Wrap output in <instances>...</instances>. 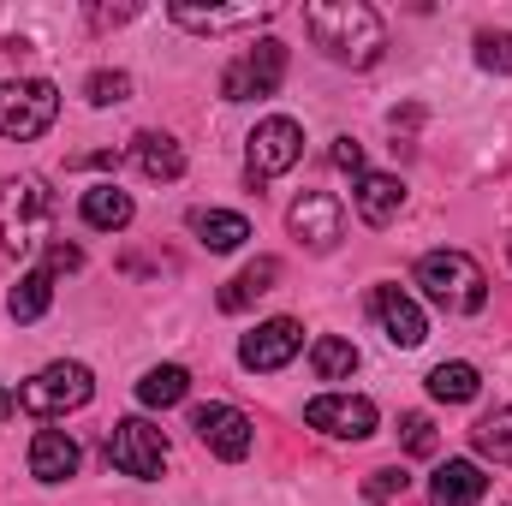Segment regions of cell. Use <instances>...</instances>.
I'll list each match as a JSON object with an SVG mask.
<instances>
[{
	"label": "cell",
	"instance_id": "6da1fadb",
	"mask_svg": "<svg viewBox=\"0 0 512 506\" xmlns=\"http://www.w3.org/2000/svg\"><path fill=\"white\" fill-rule=\"evenodd\" d=\"M304 30H310V42H316L328 60H340V66H352V72L376 66L382 48H387L382 12L364 6V0H310V6H304Z\"/></svg>",
	"mask_w": 512,
	"mask_h": 506
},
{
	"label": "cell",
	"instance_id": "7a4b0ae2",
	"mask_svg": "<svg viewBox=\"0 0 512 506\" xmlns=\"http://www.w3.org/2000/svg\"><path fill=\"white\" fill-rule=\"evenodd\" d=\"M54 215H60V197L42 173H18L6 191H0V245L12 256H30L48 233H54Z\"/></svg>",
	"mask_w": 512,
	"mask_h": 506
},
{
	"label": "cell",
	"instance_id": "3957f363",
	"mask_svg": "<svg viewBox=\"0 0 512 506\" xmlns=\"http://www.w3.org/2000/svg\"><path fill=\"white\" fill-rule=\"evenodd\" d=\"M417 286H423V298H429L435 310H447V316H477V310L489 304V274H483L477 256H465V251L417 256Z\"/></svg>",
	"mask_w": 512,
	"mask_h": 506
},
{
	"label": "cell",
	"instance_id": "277c9868",
	"mask_svg": "<svg viewBox=\"0 0 512 506\" xmlns=\"http://www.w3.org/2000/svg\"><path fill=\"white\" fill-rule=\"evenodd\" d=\"M90 393H96V376L84 370V364H48V370H36V376L18 387V405L30 411V417H66V411H84L90 405Z\"/></svg>",
	"mask_w": 512,
	"mask_h": 506
},
{
	"label": "cell",
	"instance_id": "5b68a950",
	"mask_svg": "<svg viewBox=\"0 0 512 506\" xmlns=\"http://www.w3.org/2000/svg\"><path fill=\"white\" fill-rule=\"evenodd\" d=\"M60 120V90L48 78H18V84H0V137L12 143H30Z\"/></svg>",
	"mask_w": 512,
	"mask_h": 506
},
{
	"label": "cell",
	"instance_id": "8992f818",
	"mask_svg": "<svg viewBox=\"0 0 512 506\" xmlns=\"http://www.w3.org/2000/svg\"><path fill=\"white\" fill-rule=\"evenodd\" d=\"M108 465H114L120 477L155 483V477L167 471V435H161L155 423H143V417L114 423V429H108Z\"/></svg>",
	"mask_w": 512,
	"mask_h": 506
},
{
	"label": "cell",
	"instance_id": "52a82bcc",
	"mask_svg": "<svg viewBox=\"0 0 512 506\" xmlns=\"http://www.w3.org/2000/svg\"><path fill=\"white\" fill-rule=\"evenodd\" d=\"M280 78H286V42L262 36L256 48H245V54H239V60L221 72V96H227V102L274 96V90H280Z\"/></svg>",
	"mask_w": 512,
	"mask_h": 506
},
{
	"label": "cell",
	"instance_id": "ba28073f",
	"mask_svg": "<svg viewBox=\"0 0 512 506\" xmlns=\"http://www.w3.org/2000/svg\"><path fill=\"white\" fill-rule=\"evenodd\" d=\"M298 155H304V126H298V120H286V114L256 120V131H251V185L280 179L286 167H298Z\"/></svg>",
	"mask_w": 512,
	"mask_h": 506
},
{
	"label": "cell",
	"instance_id": "9c48e42d",
	"mask_svg": "<svg viewBox=\"0 0 512 506\" xmlns=\"http://www.w3.org/2000/svg\"><path fill=\"white\" fill-rule=\"evenodd\" d=\"M286 227H292V239H298L304 251H334L340 233H346V209H340L334 191H304V197L286 209Z\"/></svg>",
	"mask_w": 512,
	"mask_h": 506
},
{
	"label": "cell",
	"instance_id": "30bf717a",
	"mask_svg": "<svg viewBox=\"0 0 512 506\" xmlns=\"http://www.w3.org/2000/svg\"><path fill=\"white\" fill-rule=\"evenodd\" d=\"M191 429H197V441H203L215 459H233V465L256 447V423L239 405H197V411H191Z\"/></svg>",
	"mask_w": 512,
	"mask_h": 506
},
{
	"label": "cell",
	"instance_id": "8fae6325",
	"mask_svg": "<svg viewBox=\"0 0 512 506\" xmlns=\"http://www.w3.org/2000/svg\"><path fill=\"white\" fill-rule=\"evenodd\" d=\"M304 423L322 429V435H340V441H370L376 435V405L364 393H322L304 405Z\"/></svg>",
	"mask_w": 512,
	"mask_h": 506
},
{
	"label": "cell",
	"instance_id": "7c38bea8",
	"mask_svg": "<svg viewBox=\"0 0 512 506\" xmlns=\"http://www.w3.org/2000/svg\"><path fill=\"white\" fill-rule=\"evenodd\" d=\"M167 18L179 30H197V36H227V30L268 24L274 18V0H251V6H191V0H179V6H167Z\"/></svg>",
	"mask_w": 512,
	"mask_h": 506
},
{
	"label": "cell",
	"instance_id": "4fadbf2b",
	"mask_svg": "<svg viewBox=\"0 0 512 506\" xmlns=\"http://www.w3.org/2000/svg\"><path fill=\"white\" fill-rule=\"evenodd\" d=\"M298 352H304V328H298L292 316H274V322H262L256 334H245L239 364H245V370H256V376H268V370H286Z\"/></svg>",
	"mask_w": 512,
	"mask_h": 506
},
{
	"label": "cell",
	"instance_id": "5bb4252c",
	"mask_svg": "<svg viewBox=\"0 0 512 506\" xmlns=\"http://www.w3.org/2000/svg\"><path fill=\"white\" fill-rule=\"evenodd\" d=\"M370 310H376L382 334L399 346V352H411V346L429 340V322H423V310H417L411 292H399V286H376V292H370Z\"/></svg>",
	"mask_w": 512,
	"mask_h": 506
},
{
	"label": "cell",
	"instance_id": "9a60e30c",
	"mask_svg": "<svg viewBox=\"0 0 512 506\" xmlns=\"http://www.w3.org/2000/svg\"><path fill=\"white\" fill-rule=\"evenodd\" d=\"M78 441L66 435V429H36V441H30V477L36 483H66V477H78Z\"/></svg>",
	"mask_w": 512,
	"mask_h": 506
},
{
	"label": "cell",
	"instance_id": "2e32d148",
	"mask_svg": "<svg viewBox=\"0 0 512 506\" xmlns=\"http://www.w3.org/2000/svg\"><path fill=\"white\" fill-rule=\"evenodd\" d=\"M489 495V477L477 459H447L429 483V506H477Z\"/></svg>",
	"mask_w": 512,
	"mask_h": 506
},
{
	"label": "cell",
	"instance_id": "e0dca14e",
	"mask_svg": "<svg viewBox=\"0 0 512 506\" xmlns=\"http://www.w3.org/2000/svg\"><path fill=\"white\" fill-rule=\"evenodd\" d=\"M352 203H358V215H364L370 227H393L399 209H405V185H399L393 173H364V179L352 185Z\"/></svg>",
	"mask_w": 512,
	"mask_h": 506
},
{
	"label": "cell",
	"instance_id": "ac0fdd59",
	"mask_svg": "<svg viewBox=\"0 0 512 506\" xmlns=\"http://www.w3.org/2000/svg\"><path fill=\"white\" fill-rule=\"evenodd\" d=\"M131 161H137L143 179H179L185 173V149L167 131H137L131 137Z\"/></svg>",
	"mask_w": 512,
	"mask_h": 506
},
{
	"label": "cell",
	"instance_id": "d6986e66",
	"mask_svg": "<svg viewBox=\"0 0 512 506\" xmlns=\"http://www.w3.org/2000/svg\"><path fill=\"white\" fill-rule=\"evenodd\" d=\"M274 280H280V262H274V256H256L251 268H239V274L221 286V298H215V304H221L227 316H239V310H251L262 292H274Z\"/></svg>",
	"mask_w": 512,
	"mask_h": 506
},
{
	"label": "cell",
	"instance_id": "ffe728a7",
	"mask_svg": "<svg viewBox=\"0 0 512 506\" xmlns=\"http://www.w3.org/2000/svg\"><path fill=\"white\" fill-rule=\"evenodd\" d=\"M191 233H197L203 251H239V245L251 239V221L233 215V209H197V215H191Z\"/></svg>",
	"mask_w": 512,
	"mask_h": 506
},
{
	"label": "cell",
	"instance_id": "44dd1931",
	"mask_svg": "<svg viewBox=\"0 0 512 506\" xmlns=\"http://www.w3.org/2000/svg\"><path fill=\"white\" fill-rule=\"evenodd\" d=\"M131 197L120 191V185H90L84 191V227H96V233H120V227H131Z\"/></svg>",
	"mask_w": 512,
	"mask_h": 506
},
{
	"label": "cell",
	"instance_id": "7402d4cb",
	"mask_svg": "<svg viewBox=\"0 0 512 506\" xmlns=\"http://www.w3.org/2000/svg\"><path fill=\"white\" fill-rule=\"evenodd\" d=\"M48 304H54V268H30L6 292V316L12 322H36V316H48Z\"/></svg>",
	"mask_w": 512,
	"mask_h": 506
},
{
	"label": "cell",
	"instance_id": "603a6c76",
	"mask_svg": "<svg viewBox=\"0 0 512 506\" xmlns=\"http://www.w3.org/2000/svg\"><path fill=\"white\" fill-rule=\"evenodd\" d=\"M477 393H483L477 364H435L429 370V399H441V405H471Z\"/></svg>",
	"mask_w": 512,
	"mask_h": 506
},
{
	"label": "cell",
	"instance_id": "cb8c5ba5",
	"mask_svg": "<svg viewBox=\"0 0 512 506\" xmlns=\"http://www.w3.org/2000/svg\"><path fill=\"white\" fill-rule=\"evenodd\" d=\"M471 447H477L483 459H495V465H512V405H495L489 417H477Z\"/></svg>",
	"mask_w": 512,
	"mask_h": 506
},
{
	"label": "cell",
	"instance_id": "d4e9b609",
	"mask_svg": "<svg viewBox=\"0 0 512 506\" xmlns=\"http://www.w3.org/2000/svg\"><path fill=\"white\" fill-rule=\"evenodd\" d=\"M310 370H316V381H346L358 370V346L340 340V334H322V340L310 346Z\"/></svg>",
	"mask_w": 512,
	"mask_h": 506
},
{
	"label": "cell",
	"instance_id": "484cf974",
	"mask_svg": "<svg viewBox=\"0 0 512 506\" xmlns=\"http://www.w3.org/2000/svg\"><path fill=\"white\" fill-rule=\"evenodd\" d=\"M185 393H191V376H185L179 364H155L149 376L137 381V399H143V405H161V411H167V405H179Z\"/></svg>",
	"mask_w": 512,
	"mask_h": 506
},
{
	"label": "cell",
	"instance_id": "4316f807",
	"mask_svg": "<svg viewBox=\"0 0 512 506\" xmlns=\"http://www.w3.org/2000/svg\"><path fill=\"white\" fill-rule=\"evenodd\" d=\"M477 66L483 72H512V30H477Z\"/></svg>",
	"mask_w": 512,
	"mask_h": 506
},
{
	"label": "cell",
	"instance_id": "83f0119b",
	"mask_svg": "<svg viewBox=\"0 0 512 506\" xmlns=\"http://www.w3.org/2000/svg\"><path fill=\"white\" fill-rule=\"evenodd\" d=\"M84 96H90V108H114V102H126L131 96V78L126 72H90Z\"/></svg>",
	"mask_w": 512,
	"mask_h": 506
},
{
	"label": "cell",
	"instance_id": "f1b7e54d",
	"mask_svg": "<svg viewBox=\"0 0 512 506\" xmlns=\"http://www.w3.org/2000/svg\"><path fill=\"white\" fill-rule=\"evenodd\" d=\"M405 489H411V477H405L399 465H382V471H370V483H364V495H370L376 506L405 501Z\"/></svg>",
	"mask_w": 512,
	"mask_h": 506
},
{
	"label": "cell",
	"instance_id": "f546056e",
	"mask_svg": "<svg viewBox=\"0 0 512 506\" xmlns=\"http://www.w3.org/2000/svg\"><path fill=\"white\" fill-rule=\"evenodd\" d=\"M399 435H405V453H417V459H429V453L441 447V435H435V423H429L423 411H411V417L399 423Z\"/></svg>",
	"mask_w": 512,
	"mask_h": 506
},
{
	"label": "cell",
	"instance_id": "4dcf8cb0",
	"mask_svg": "<svg viewBox=\"0 0 512 506\" xmlns=\"http://www.w3.org/2000/svg\"><path fill=\"white\" fill-rule=\"evenodd\" d=\"M328 161H334L340 173H352V179H364V173H370V167H364V143H352V137H334Z\"/></svg>",
	"mask_w": 512,
	"mask_h": 506
},
{
	"label": "cell",
	"instance_id": "1f68e13d",
	"mask_svg": "<svg viewBox=\"0 0 512 506\" xmlns=\"http://www.w3.org/2000/svg\"><path fill=\"white\" fill-rule=\"evenodd\" d=\"M48 268H54V274H60V268H84V251H78V245H54V251H48Z\"/></svg>",
	"mask_w": 512,
	"mask_h": 506
},
{
	"label": "cell",
	"instance_id": "d6a6232c",
	"mask_svg": "<svg viewBox=\"0 0 512 506\" xmlns=\"http://www.w3.org/2000/svg\"><path fill=\"white\" fill-rule=\"evenodd\" d=\"M137 18V6H90V24H126Z\"/></svg>",
	"mask_w": 512,
	"mask_h": 506
},
{
	"label": "cell",
	"instance_id": "836d02e7",
	"mask_svg": "<svg viewBox=\"0 0 512 506\" xmlns=\"http://www.w3.org/2000/svg\"><path fill=\"white\" fill-rule=\"evenodd\" d=\"M6 411H18V393H12V387H0V417H6Z\"/></svg>",
	"mask_w": 512,
	"mask_h": 506
},
{
	"label": "cell",
	"instance_id": "e575fe53",
	"mask_svg": "<svg viewBox=\"0 0 512 506\" xmlns=\"http://www.w3.org/2000/svg\"><path fill=\"white\" fill-rule=\"evenodd\" d=\"M507 256H512V245H507Z\"/></svg>",
	"mask_w": 512,
	"mask_h": 506
}]
</instances>
